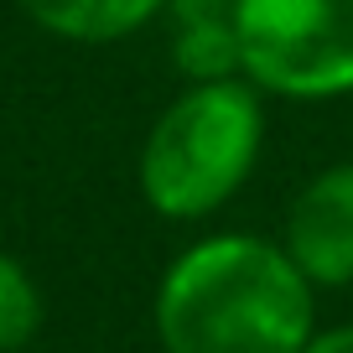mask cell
<instances>
[{"mask_svg":"<svg viewBox=\"0 0 353 353\" xmlns=\"http://www.w3.org/2000/svg\"><path fill=\"white\" fill-rule=\"evenodd\" d=\"M312 291L286 244L208 234L166 265L156 338L166 353H301L317 332Z\"/></svg>","mask_w":353,"mask_h":353,"instance_id":"obj_1","label":"cell"},{"mask_svg":"<svg viewBox=\"0 0 353 353\" xmlns=\"http://www.w3.org/2000/svg\"><path fill=\"white\" fill-rule=\"evenodd\" d=\"M265 151V88L244 73L188 78L151 120L135 156V182L151 213L198 223L244 188Z\"/></svg>","mask_w":353,"mask_h":353,"instance_id":"obj_2","label":"cell"},{"mask_svg":"<svg viewBox=\"0 0 353 353\" xmlns=\"http://www.w3.org/2000/svg\"><path fill=\"white\" fill-rule=\"evenodd\" d=\"M239 68L270 99L353 94V0H234Z\"/></svg>","mask_w":353,"mask_h":353,"instance_id":"obj_3","label":"cell"},{"mask_svg":"<svg viewBox=\"0 0 353 353\" xmlns=\"http://www.w3.org/2000/svg\"><path fill=\"white\" fill-rule=\"evenodd\" d=\"M281 244L312 286H353V161H332L301 182Z\"/></svg>","mask_w":353,"mask_h":353,"instance_id":"obj_4","label":"cell"},{"mask_svg":"<svg viewBox=\"0 0 353 353\" xmlns=\"http://www.w3.org/2000/svg\"><path fill=\"white\" fill-rule=\"evenodd\" d=\"M16 11L47 37L73 47H110L166 11V0H16Z\"/></svg>","mask_w":353,"mask_h":353,"instance_id":"obj_5","label":"cell"},{"mask_svg":"<svg viewBox=\"0 0 353 353\" xmlns=\"http://www.w3.org/2000/svg\"><path fill=\"white\" fill-rule=\"evenodd\" d=\"M172 16V57L182 78H229L239 68V26L234 0H166Z\"/></svg>","mask_w":353,"mask_h":353,"instance_id":"obj_6","label":"cell"},{"mask_svg":"<svg viewBox=\"0 0 353 353\" xmlns=\"http://www.w3.org/2000/svg\"><path fill=\"white\" fill-rule=\"evenodd\" d=\"M42 332V291L16 254L0 250V353H21Z\"/></svg>","mask_w":353,"mask_h":353,"instance_id":"obj_7","label":"cell"},{"mask_svg":"<svg viewBox=\"0 0 353 353\" xmlns=\"http://www.w3.org/2000/svg\"><path fill=\"white\" fill-rule=\"evenodd\" d=\"M301 353H353V322L348 327H327V332H312V343Z\"/></svg>","mask_w":353,"mask_h":353,"instance_id":"obj_8","label":"cell"}]
</instances>
